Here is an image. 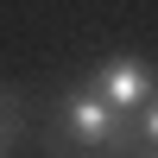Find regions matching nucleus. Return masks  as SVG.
<instances>
[{"label": "nucleus", "mask_w": 158, "mask_h": 158, "mask_svg": "<svg viewBox=\"0 0 158 158\" xmlns=\"http://www.w3.org/2000/svg\"><path fill=\"white\" fill-rule=\"evenodd\" d=\"M127 139H133V133H127L120 108H108V101L82 82L70 95V108H63V146H76L82 158H95V152H120Z\"/></svg>", "instance_id": "f257e3e1"}, {"label": "nucleus", "mask_w": 158, "mask_h": 158, "mask_svg": "<svg viewBox=\"0 0 158 158\" xmlns=\"http://www.w3.org/2000/svg\"><path fill=\"white\" fill-rule=\"evenodd\" d=\"M89 89H95L108 108H120V114H127V108H146V101H152L158 70H152L146 57H108L95 76H89Z\"/></svg>", "instance_id": "f03ea898"}, {"label": "nucleus", "mask_w": 158, "mask_h": 158, "mask_svg": "<svg viewBox=\"0 0 158 158\" xmlns=\"http://www.w3.org/2000/svg\"><path fill=\"white\" fill-rule=\"evenodd\" d=\"M139 139H146V146H158V89H152V101H146V120H139Z\"/></svg>", "instance_id": "7ed1b4c3"}, {"label": "nucleus", "mask_w": 158, "mask_h": 158, "mask_svg": "<svg viewBox=\"0 0 158 158\" xmlns=\"http://www.w3.org/2000/svg\"><path fill=\"white\" fill-rule=\"evenodd\" d=\"M146 158H158V146H152V152H146Z\"/></svg>", "instance_id": "20e7f679"}, {"label": "nucleus", "mask_w": 158, "mask_h": 158, "mask_svg": "<svg viewBox=\"0 0 158 158\" xmlns=\"http://www.w3.org/2000/svg\"><path fill=\"white\" fill-rule=\"evenodd\" d=\"M0 114H6V108H0Z\"/></svg>", "instance_id": "39448f33"}]
</instances>
